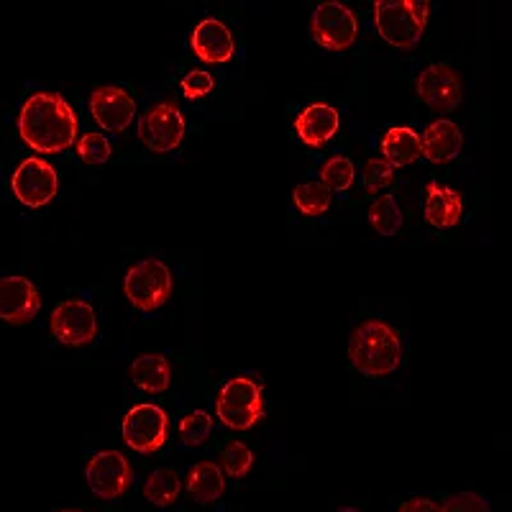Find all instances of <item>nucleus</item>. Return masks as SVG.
Wrapping results in <instances>:
<instances>
[{
    "label": "nucleus",
    "mask_w": 512,
    "mask_h": 512,
    "mask_svg": "<svg viewBox=\"0 0 512 512\" xmlns=\"http://www.w3.org/2000/svg\"><path fill=\"white\" fill-rule=\"evenodd\" d=\"M18 134L36 154H59L77 141V113L59 93H36L18 113Z\"/></svg>",
    "instance_id": "obj_1"
},
{
    "label": "nucleus",
    "mask_w": 512,
    "mask_h": 512,
    "mask_svg": "<svg viewBox=\"0 0 512 512\" xmlns=\"http://www.w3.org/2000/svg\"><path fill=\"white\" fill-rule=\"evenodd\" d=\"M349 359L361 374L384 377V374H392L400 367L402 341L390 323L367 320L351 331Z\"/></svg>",
    "instance_id": "obj_2"
},
{
    "label": "nucleus",
    "mask_w": 512,
    "mask_h": 512,
    "mask_svg": "<svg viewBox=\"0 0 512 512\" xmlns=\"http://www.w3.org/2000/svg\"><path fill=\"white\" fill-rule=\"evenodd\" d=\"M431 6L425 0H379L374 3V26L387 44L413 49L425 34Z\"/></svg>",
    "instance_id": "obj_3"
},
{
    "label": "nucleus",
    "mask_w": 512,
    "mask_h": 512,
    "mask_svg": "<svg viewBox=\"0 0 512 512\" xmlns=\"http://www.w3.org/2000/svg\"><path fill=\"white\" fill-rule=\"evenodd\" d=\"M216 415L231 431H249L264 418V387L251 377L228 379L218 392Z\"/></svg>",
    "instance_id": "obj_4"
},
{
    "label": "nucleus",
    "mask_w": 512,
    "mask_h": 512,
    "mask_svg": "<svg viewBox=\"0 0 512 512\" xmlns=\"http://www.w3.org/2000/svg\"><path fill=\"white\" fill-rule=\"evenodd\" d=\"M172 287H175L172 272L159 259H144V262L134 264L123 280V292H126L128 303L144 310V313L162 308L172 295Z\"/></svg>",
    "instance_id": "obj_5"
},
{
    "label": "nucleus",
    "mask_w": 512,
    "mask_h": 512,
    "mask_svg": "<svg viewBox=\"0 0 512 512\" xmlns=\"http://www.w3.org/2000/svg\"><path fill=\"white\" fill-rule=\"evenodd\" d=\"M310 36L318 41V47L328 49V52H344L359 36V21L349 6L338 3V0H326L313 11Z\"/></svg>",
    "instance_id": "obj_6"
},
{
    "label": "nucleus",
    "mask_w": 512,
    "mask_h": 512,
    "mask_svg": "<svg viewBox=\"0 0 512 512\" xmlns=\"http://www.w3.org/2000/svg\"><path fill=\"white\" fill-rule=\"evenodd\" d=\"M123 441L128 448H134L136 454H154L164 446L169 433V418L159 405L152 402H144V405H136L126 413L121 425Z\"/></svg>",
    "instance_id": "obj_7"
},
{
    "label": "nucleus",
    "mask_w": 512,
    "mask_h": 512,
    "mask_svg": "<svg viewBox=\"0 0 512 512\" xmlns=\"http://www.w3.org/2000/svg\"><path fill=\"white\" fill-rule=\"evenodd\" d=\"M11 190L26 208H44L57 198V169L41 157H29L18 164L11 177Z\"/></svg>",
    "instance_id": "obj_8"
},
{
    "label": "nucleus",
    "mask_w": 512,
    "mask_h": 512,
    "mask_svg": "<svg viewBox=\"0 0 512 512\" xmlns=\"http://www.w3.org/2000/svg\"><path fill=\"white\" fill-rule=\"evenodd\" d=\"M139 139L154 154L175 152L185 139V116L175 103L154 105L141 116Z\"/></svg>",
    "instance_id": "obj_9"
},
{
    "label": "nucleus",
    "mask_w": 512,
    "mask_h": 512,
    "mask_svg": "<svg viewBox=\"0 0 512 512\" xmlns=\"http://www.w3.org/2000/svg\"><path fill=\"white\" fill-rule=\"evenodd\" d=\"M85 479H88V487L93 489L95 497L118 500V497L126 495L131 482H134V469L121 451H100L88 461Z\"/></svg>",
    "instance_id": "obj_10"
},
{
    "label": "nucleus",
    "mask_w": 512,
    "mask_h": 512,
    "mask_svg": "<svg viewBox=\"0 0 512 512\" xmlns=\"http://www.w3.org/2000/svg\"><path fill=\"white\" fill-rule=\"evenodd\" d=\"M49 326H52L54 338L64 346H85L98 336V318H95L93 305L85 300H67L57 305Z\"/></svg>",
    "instance_id": "obj_11"
},
{
    "label": "nucleus",
    "mask_w": 512,
    "mask_h": 512,
    "mask_svg": "<svg viewBox=\"0 0 512 512\" xmlns=\"http://www.w3.org/2000/svg\"><path fill=\"white\" fill-rule=\"evenodd\" d=\"M415 90H418L420 100L438 113L454 111L464 98V82H461L459 72L451 70L448 64L425 67L415 80Z\"/></svg>",
    "instance_id": "obj_12"
},
{
    "label": "nucleus",
    "mask_w": 512,
    "mask_h": 512,
    "mask_svg": "<svg viewBox=\"0 0 512 512\" xmlns=\"http://www.w3.org/2000/svg\"><path fill=\"white\" fill-rule=\"evenodd\" d=\"M41 295L29 277L13 274L0 277V320L11 326H24L39 315Z\"/></svg>",
    "instance_id": "obj_13"
},
{
    "label": "nucleus",
    "mask_w": 512,
    "mask_h": 512,
    "mask_svg": "<svg viewBox=\"0 0 512 512\" xmlns=\"http://www.w3.org/2000/svg\"><path fill=\"white\" fill-rule=\"evenodd\" d=\"M90 113L108 134H123L136 116V100L116 85H103L90 95Z\"/></svg>",
    "instance_id": "obj_14"
},
{
    "label": "nucleus",
    "mask_w": 512,
    "mask_h": 512,
    "mask_svg": "<svg viewBox=\"0 0 512 512\" xmlns=\"http://www.w3.org/2000/svg\"><path fill=\"white\" fill-rule=\"evenodd\" d=\"M192 52L198 54L208 64L231 62L236 54V41H233L231 29L218 18H203L190 36Z\"/></svg>",
    "instance_id": "obj_15"
},
{
    "label": "nucleus",
    "mask_w": 512,
    "mask_h": 512,
    "mask_svg": "<svg viewBox=\"0 0 512 512\" xmlns=\"http://www.w3.org/2000/svg\"><path fill=\"white\" fill-rule=\"evenodd\" d=\"M461 146H464V134L454 121L448 118H438L431 126L425 128L423 136H420V152L428 162L433 164H446L454 162L461 154Z\"/></svg>",
    "instance_id": "obj_16"
},
{
    "label": "nucleus",
    "mask_w": 512,
    "mask_h": 512,
    "mask_svg": "<svg viewBox=\"0 0 512 512\" xmlns=\"http://www.w3.org/2000/svg\"><path fill=\"white\" fill-rule=\"evenodd\" d=\"M338 126H341V116L333 105L328 103H313L308 105L300 116L295 118V131L300 136V141L313 149L326 146L333 136L338 134Z\"/></svg>",
    "instance_id": "obj_17"
},
{
    "label": "nucleus",
    "mask_w": 512,
    "mask_h": 512,
    "mask_svg": "<svg viewBox=\"0 0 512 512\" xmlns=\"http://www.w3.org/2000/svg\"><path fill=\"white\" fill-rule=\"evenodd\" d=\"M461 216H464V198L459 190L433 180L425 185V221L436 228H454L459 226Z\"/></svg>",
    "instance_id": "obj_18"
},
{
    "label": "nucleus",
    "mask_w": 512,
    "mask_h": 512,
    "mask_svg": "<svg viewBox=\"0 0 512 512\" xmlns=\"http://www.w3.org/2000/svg\"><path fill=\"white\" fill-rule=\"evenodd\" d=\"M128 377L134 379L139 390L159 395V392L169 390V384H172V367L164 354H141L128 367Z\"/></svg>",
    "instance_id": "obj_19"
},
{
    "label": "nucleus",
    "mask_w": 512,
    "mask_h": 512,
    "mask_svg": "<svg viewBox=\"0 0 512 512\" xmlns=\"http://www.w3.org/2000/svg\"><path fill=\"white\" fill-rule=\"evenodd\" d=\"M185 487L192 500L200 502V505H208V502H216L223 497L226 477H223L216 461H200L187 472Z\"/></svg>",
    "instance_id": "obj_20"
},
{
    "label": "nucleus",
    "mask_w": 512,
    "mask_h": 512,
    "mask_svg": "<svg viewBox=\"0 0 512 512\" xmlns=\"http://www.w3.org/2000/svg\"><path fill=\"white\" fill-rule=\"evenodd\" d=\"M382 154L384 162L392 169L408 167V164L418 162L423 157L420 152V136L410 126H392L382 139Z\"/></svg>",
    "instance_id": "obj_21"
},
{
    "label": "nucleus",
    "mask_w": 512,
    "mask_h": 512,
    "mask_svg": "<svg viewBox=\"0 0 512 512\" xmlns=\"http://www.w3.org/2000/svg\"><path fill=\"white\" fill-rule=\"evenodd\" d=\"M180 492H182L180 477H177L175 469H169V466H162V469L149 474V479H146L144 484V497L157 507L175 505Z\"/></svg>",
    "instance_id": "obj_22"
},
{
    "label": "nucleus",
    "mask_w": 512,
    "mask_h": 512,
    "mask_svg": "<svg viewBox=\"0 0 512 512\" xmlns=\"http://www.w3.org/2000/svg\"><path fill=\"white\" fill-rule=\"evenodd\" d=\"M331 200H333V192L328 190L323 182H303V185H297L292 190V203L295 208L308 218H318L323 213H328L331 208Z\"/></svg>",
    "instance_id": "obj_23"
},
{
    "label": "nucleus",
    "mask_w": 512,
    "mask_h": 512,
    "mask_svg": "<svg viewBox=\"0 0 512 512\" xmlns=\"http://www.w3.org/2000/svg\"><path fill=\"white\" fill-rule=\"evenodd\" d=\"M369 223L379 236H395L402 228V210L395 195H379L369 208Z\"/></svg>",
    "instance_id": "obj_24"
},
{
    "label": "nucleus",
    "mask_w": 512,
    "mask_h": 512,
    "mask_svg": "<svg viewBox=\"0 0 512 512\" xmlns=\"http://www.w3.org/2000/svg\"><path fill=\"white\" fill-rule=\"evenodd\" d=\"M251 466H254V451L241 441H231L218 456V469L223 477L244 479L251 472Z\"/></svg>",
    "instance_id": "obj_25"
},
{
    "label": "nucleus",
    "mask_w": 512,
    "mask_h": 512,
    "mask_svg": "<svg viewBox=\"0 0 512 512\" xmlns=\"http://www.w3.org/2000/svg\"><path fill=\"white\" fill-rule=\"evenodd\" d=\"M356 180L354 162L346 157H331L320 169V182L331 192H346Z\"/></svg>",
    "instance_id": "obj_26"
},
{
    "label": "nucleus",
    "mask_w": 512,
    "mask_h": 512,
    "mask_svg": "<svg viewBox=\"0 0 512 512\" xmlns=\"http://www.w3.org/2000/svg\"><path fill=\"white\" fill-rule=\"evenodd\" d=\"M210 431H213V415L205 410H195L180 420V438L185 446H203Z\"/></svg>",
    "instance_id": "obj_27"
},
{
    "label": "nucleus",
    "mask_w": 512,
    "mask_h": 512,
    "mask_svg": "<svg viewBox=\"0 0 512 512\" xmlns=\"http://www.w3.org/2000/svg\"><path fill=\"white\" fill-rule=\"evenodd\" d=\"M75 152L82 162L95 167V164H105L113 157V146L103 134H85L75 141Z\"/></svg>",
    "instance_id": "obj_28"
},
{
    "label": "nucleus",
    "mask_w": 512,
    "mask_h": 512,
    "mask_svg": "<svg viewBox=\"0 0 512 512\" xmlns=\"http://www.w3.org/2000/svg\"><path fill=\"white\" fill-rule=\"evenodd\" d=\"M392 180H395V169L384 162V159H369V162L364 164V187H367V192H372V195H377L384 187H390Z\"/></svg>",
    "instance_id": "obj_29"
},
{
    "label": "nucleus",
    "mask_w": 512,
    "mask_h": 512,
    "mask_svg": "<svg viewBox=\"0 0 512 512\" xmlns=\"http://www.w3.org/2000/svg\"><path fill=\"white\" fill-rule=\"evenodd\" d=\"M180 88L182 93H185V98H205V95L213 93V88H216V77L205 70H192L182 77Z\"/></svg>",
    "instance_id": "obj_30"
},
{
    "label": "nucleus",
    "mask_w": 512,
    "mask_h": 512,
    "mask_svg": "<svg viewBox=\"0 0 512 512\" xmlns=\"http://www.w3.org/2000/svg\"><path fill=\"white\" fill-rule=\"evenodd\" d=\"M441 512H492V507L477 492H459L443 502Z\"/></svg>",
    "instance_id": "obj_31"
},
{
    "label": "nucleus",
    "mask_w": 512,
    "mask_h": 512,
    "mask_svg": "<svg viewBox=\"0 0 512 512\" xmlns=\"http://www.w3.org/2000/svg\"><path fill=\"white\" fill-rule=\"evenodd\" d=\"M397 512H441V505L428 500V497H413V500L405 502Z\"/></svg>",
    "instance_id": "obj_32"
},
{
    "label": "nucleus",
    "mask_w": 512,
    "mask_h": 512,
    "mask_svg": "<svg viewBox=\"0 0 512 512\" xmlns=\"http://www.w3.org/2000/svg\"><path fill=\"white\" fill-rule=\"evenodd\" d=\"M336 512H361V510H356V507H341V510H336Z\"/></svg>",
    "instance_id": "obj_33"
},
{
    "label": "nucleus",
    "mask_w": 512,
    "mask_h": 512,
    "mask_svg": "<svg viewBox=\"0 0 512 512\" xmlns=\"http://www.w3.org/2000/svg\"><path fill=\"white\" fill-rule=\"evenodd\" d=\"M57 512H85V510H57Z\"/></svg>",
    "instance_id": "obj_34"
}]
</instances>
